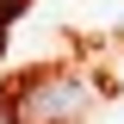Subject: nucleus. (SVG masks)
<instances>
[{"label": "nucleus", "mask_w": 124, "mask_h": 124, "mask_svg": "<svg viewBox=\"0 0 124 124\" xmlns=\"http://www.w3.org/2000/svg\"><path fill=\"white\" fill-rule=\"evenodd\" d=\"M87 106H93V87H87V81H75V75H44V81H31V87L19 93L13 124H75Z\"/></svg>", "instance_id": "1"}]
</instances>
